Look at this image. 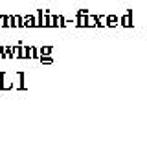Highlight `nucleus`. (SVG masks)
<instances>
[{
    "label": "nucleus",
    "instance_id": "f257e3e1",
    "mask_svg": "<svg viewBox=\"0 0 147 149\" xmlns=\"http://www.w3.org/2000/svg\"><path fill=\"white\" fill-rule=\"evenodd\" d=\"M22 26H26V28L35 26V19H33V15H26L24 19H22Z\"/></svg>",
    "mask_w": 147,
    "mask_h": 149
},
{
    "label": "nucleus",
    "instance_id": "f03ea898",
    "mask_svg": "<svg viewBox=\"0 0 147 149\" xmlns=\"http://www.w3.org/2000/svg\"><path fill=\"white\" fill-rule=\"evenodd\" d=\"M4 26H8V17L0 15V28H4Z\"/></svg>",
    "mask_w": 147,
    "mask_h": 149
},
{
    "label": "nucleus",
    "instance_id": "7ed1b4c3",
    "mask_svg": "<svg viewBox=\"0 0 147 149\" xmlns=\"http://www.w3.org/2000/svg\"><path fill=\"white\" fill-rule=\"evenodd\" d=\"M41 61H42V63H48V65H50V63H52V57H50V55H42Z\"/></svg>",
    "mask_w": 147,
    "mask_h": 149
},
{
    "label": "nucleus",
    "instance_id": "20e7f679",
    "mask_svg": "<svg viewBox=\"0 0 147 149\" xmlns=\"http://www.w3.org/2000/svg\"><path fill=\"white\" fill-rule=\"evenodd\" d=\"M50 50H52L50 46H46V48H41V55H48V54H50Z\"/></svg>",
    "mask_w": 147,
    "mask_h": 149
},
{
    "label": "nucleus",
    "instance_id": "39448f33",
    "mask_svg": "<svg viewBox=\"0 0 147 149\" xmlns=\"http://www.w3.org/2000/svg\"><path fill=\"white\" fill-rule=\"evenodd\" d=\"M114 24H116V17L110 15V17H109V26H114Z\"/></svg>",
    "mask_w": 147,
    "mask_h": 149
},
{
    "label": "nucleus",
    "instance_id": "423d86ee",
    "mask_svg": "<svg viewBox=\"0 0 147 149\" xmlns=\"http://www.w3.org/2000/svg\"><path fill=\"white\" fill-rule=\"evenodd\" d=\"M123 26H131V20H129V17H125V19H123Z\"/></svg>",
    "mask_w": 147,
    "mask_h": 149
}]
</instances>
